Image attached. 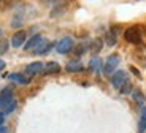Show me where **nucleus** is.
Returning a JSON list of instances; mask_svg holds the SVG:
<instances>
[{
    "instance_id": "1",
    "label": "nucleus",
    "mask_w": 146,
    "mask_h": 133,
    "mask_svg": "<svg viewBox=\"0 0 146 133\" xmlns=\"http://www.w3.org/2000/svg\"><path fill=\"white\" fill-rule=\"evenodd\" d=\"M124 38H125L127 43H132V44L141 43V32H140V27H137V25L129 27V29L124 32Z\"/></svg>"
},
{
    "instance_id": "2",
    "label": "nucleus",
    "mask_w": 146,
    "mask_h": 133,
    "mask_svg": "<svg viewBox=\"0 0 146 133\" xmlns=\"http://www.w3.org/2000/svg\"><path fill=\"white\" fill-rule=\"evenodd\" d=\"M73 48H75V43L72 36H64L59 43H56V51L59 54H68Z\"/></svg>"
},
{
    "instance_id": "3",
    "label": "nucleus",
    "mask_w": 146,
    "mask_h": 133,
    "mask_svg": "<svg viewBox=\"0 0 146 133\" xmlns=\"http://www.w3.org/2000/svg\"><path fill=\"white\" fill-rule=\"evenodd\" d=\"M119 62H121L119 56L111 54L108 59H106L105 65H103V73H105V75H114V70L119 67Z\"/></svg>"
},
{
    "instance_id": "4",
    "label": "nucleus",
    "mask_w": 146,
    "mask_h": 133,
    "mask_svg": "<svg viewBox=\"0 0 146 133\" xmlns=\"http://www.w3.org/2000/svg\"><path fill=\"white\" fill-rule=\"evenodd\" d=\"M127 81H129L127 73H125L124 70H117V71H114V75L111 76V86H113L114 89H121Z\"/></svg>"
},
{
    "instance_id": "5",
    "label": "nucleus",
    "mask_w": 146,
    "mask_h": 133,
    "mask_svg": "<svg viewBox=\"0 0 146 133\" xmlns=\"http://www.w3.org/2000/svg\"><path fill=\"white\" fill-rule=\"evenodd\" d=\"M15 100V97H13V90H11V87H5V89L0 90V108H7L8 103H11V101Z\"/></svg>"
},
{
    "instance_id": "6",
    "label": "nucleus",
    "mask_w": 146,
    "mask_h": 133,
    "mask_svg": "<svg viewBox=\"0 0 146 133\" xmlns=\"http://www.w3.org/2000/svg\"><path fill=\"white\" fill-rule=\"evenodd\" d=\"M26 30H19V32H16L15 35L11 36V44H13V48H21L22 44L26 43Z\"/></svg>"
},
{
    "instance_id": "7",
    "label": "nucleus",
    "mask_w": 146,
    "mask_h": 133,
    "mask_svg": "<svg viewBox=\"0 0 146 133\" xmlns=\"http://www.w3.org/2000/svg\"><path fill=\"white\" fill-rule=\"evenodd\" d=\"M43 68H44V65L41 62H32V64H29L26 67V73L29 76H35V75L43 71Z\"/></svg>"
},
{
    "instance_id": "8",
    "label": "nucleus",
    "mask_w": 146,
    "mask_h": 133,
    "mask_svg": "<svg viewBox=\"0 0 146 133\" xmlns=\"http://www.w3.org/2000/svg\"><path fill=\"white\" fill-rule=\"evenodd\" d=\"M43 41V38H41V35H33L32 38L27 41L26 44H24V49L26 51H35L36 48H38V44Z\"/></svg>"
},
{
    "instance_id": "9",
    "label": "nucleus",
    "mask_w": 146,
    "mask_h": 133,
    "mask_svg": "<svg viewBox=\"0 0 146 133\" xmlns=\"http://www.w3.org/2000/svg\"><path fill=\"white\" fill-rule=\"evenodd\" d=\"M8 79L13 81V83H18V84H29V78L21 75V73H11V75L8 76Z\"/></svg>"
},
{
    "instance_id": "10",
    "label": "nucleus",
    "mask_w": 146,
    "mask_h": 133,
    "mask_svg": "<svg viewBox=\"0 0 146 133\" xmlns=\"http://www.w3.org/2000/svg\"><path fill=\"white\" fill-rule=\"evenodd\" d=\"M59 70H60V65L57 62H48L43 68V73L44 75H51V73H57Z\"/></svg>"
},
{
    "instance_id": "11",
    "label": "nucleus",
    "mask_w": 146,
    "mask_h": 133,
    "mask_svg": "<svg viewBox=\"0 0 146 133\" xmlns=\"http://www.w3.org/2000/svg\"><path fill=\"white\" fill-rule=\"evenodd\" d=\"M65 70L68 73H78V71H83V65L80 64V62H76V60H73V62H68V64L65 65Z\"/></svg>"
},
{
    "instance_id": "12",
    "label": "nucleus",
    "mask_w": 146,
    "mask_h": 133,
    "mask_svg": "<svg viewBox=\"0 0 146 133\" xmlns=\"http://www.w3.org/2000/svg\"><path fill=\"white\" fill-rule=\"evenodd\" d=\"M52 44H54V43H48L46 40H43V41H41V43L38 44V48H36V49L33 51V52H35V54H46L48 51H49V49L52 48Z\"/></svg>"
},
{
    "instance_id": "13",
    "label": "nucleus",
    "mask_w": 146,
    "mask_h": 133,
    "mask_svg": "<svg viewBox=\"0 0 146 133\" xmlns=\"http://www.w3.org/2000/svg\"><path fill=\"white\" fill-rule=\"evenodd\" d=\"M100 67H102V62H100L99 57H92L91 62H89V70L94 73H99L100 71Z\"/></svg>"
},
{
    "instance_id": "14",
    "label": "nucleus",
    "mask_w": 146,
    "mask_h": 133,
    "mask_svg": "<svg viewBox=\"0 0 146 133\" xmlns=\"http://www.w3.org/2000/svg\"><path fill=\"white\" fill-rule=\"evenodd\" d=\"M138 132H140V133H145V132H146V108L141 109V119H140Z\"/></svg>"
},
{
    "instance_id": "15",
    "label": "nucleus",
    "mask_w": 146,
    "mask_h": 133,
    "mask_svg": "<svg viewBox=\"0 0 146 133\" xmlns=\"http://www.w3.org/2000/svg\"><path fill=\"white\" fill-rule=\"evenodd\" d=\"M106 44L108 46H114L116 44V32L113 29L110 30V32H106Z\"/></svg>"
},
{
    "instance_id": "16",
    "label": "nucleus",
    "mask_w": 146,
    "mask_h": 133,
    "mask_svg": "<svg viewBox=\"0 0 146 133\" xmlns=\"http://www.w3.org/2000/svg\"><path fill=\"white\" fill-rule=\"evenodd\" d=\"M132 97H133V100H135L138 105L145 103V95L141 94V90H133V92H132Z\"/></svg>"
},
{
    "instance_id": "17",
    "label": "nucleus",
    "mask_w": 146,
    "mask_h": 133,
    "mask_svg": "<svg viewBox=\"0 0 146 133\" xmlns=\"http://www.w3.org/2000/svg\"><path fill=\"white\" fill-rule=\"evenodd\" d=\"M100 49H102V40L97 38V40H94V41H92V44H91V51L94 52V54H97V52H99Z\"/></svg>"
},
{
    "instance_id": "18",
    "label": "nucleus",
    "mask_w": 146,
    "mask_h": 133,
    "mask_svg": "<svg viewBox=\"0 0 146 133\" xmlns=\"http://www.w3.org/2000/svg\"><path fill=\"white\" fill-rule=\"evenodd\" d=\"M8 48H10V41L8 40H0V56H3L5 52L8 51Z\"/></svg>"
},
{
    "instance_id": "19",
    "label": "nucleus",
    "mask_w": 146,
    "mask_h": 133,
    "mask_svg": "<svg viewBox=\"0 0 146 133\" xmlns=\"http://www.w3.org/2000/svg\"><path fill=\"white\" fill-rule=\"evenodd\" d=\"M16 106H18V101L13 100L11 103H8V106L3 109V114H10V112H13V111L16 109Z\"/></svg>"
},
{
    "instance_id": "20",
    "label": "nucleus",
    "mask_w": 146,
    "mask_h": 133,
    "mask_svg": "<svg viewBox=\"0 0 146 133\" xmlns=\"http://www.w3.org/2000/svg\"><path fill=\"white\" fill-rule=\"evenodd\" d=\"M119 90H121V94H122V95H125V94H129V92H132V83H130V81H127V83H125L124 86L121 87Z\"/></svg>"
},
{
    "instance_id": "21",
    "label": "nucleus",
    "mask_w": 146,
    "mask_h": 133,
    "mask_svg": "<svg viewBox=\"0 0 146 133\" xmlns=\"http://www.w3.org/2000/svg\"><path fill=\"white\" fill-rule=\"evenodd\" d=\"M84 52H86V44H78L76 49H75V57H80Z\"/></svg>"
},
{
    "instance_id": "22",
    "label": "nucleus",
    "mask_w": 146,
    "mask_h": 133,
    "mask_svg": "<svg viewBox=\"0 0 146 133\" xmlns=\"http://www.w3.org/2000/svg\"><path fill=\"white\" fill-rule=\"evenodd\" d=\"M3 122H5V114L0 112V127H3Z\"/></svg>"
},
{
    "instance_id": "23",
    "label": "nucleus",
    "mask_w": 146,
    "mask_h": 133,
    "mask_svg": "<svg viewBox=\"0 0 146 133\" xmlns=\"http://www.w3.org/2000/svg\"><path fill=\"white\" fill-rule=\"evenodd\" d=\"M0 133H8V128L7 127H0Z\"/></svg>"
},
{
    "instance_id": "24",
    "label": "nucleus",
    "mask_w": 146,
    "mask_h": 133,
    "mask_svg": "<svg viewBox=\"0 0 146 133\" xmlns=\"http://www.w3.org/2000/svg\"><path fill=\"white\" fill-rule=\"evenodd\" d=\"M3 67H5V62L0 59V71H2V68H3Z\"/></svg>"
},
{
    "instance_id": "25",
    "label": "nucleus",
    "mask_w": 146,
    "mask_h": 133,
    "mask_svg": "<svg viewBox=\"0 0 146 133\" xmlns=\"http://www.w3.org/2000/svg\"><path fill=\"white\" fill-rule=\"evenodd\" d=\"M2 33H3V32H2V29H0V36H2Z\"/></svg>"
}]
</instances>
